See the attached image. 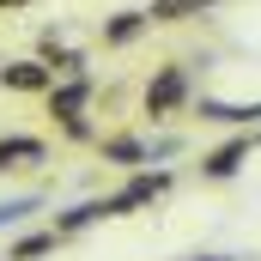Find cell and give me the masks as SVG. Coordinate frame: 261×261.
I'll list each match as a JSON object with an SVG mask.
<instances>
[{
    "label": "cell",
    "instance_id": "13",
    "mask_svg": "<svg viewBox=\"0 0 261 261\" xmlns=\"http://www.w3.org/2000/svg\"><path fill=\"white\" fill-rule=\"evenodd\" d=\"M24 213H37V200H31V195H18V200H6V206H0V225H18V219H24Z\"/></svg>",
    "mask_w": 261,
    "mask_h": 261
},
{
    "label": "cell",
    "instance_id": "3",
    "mask_svg": "<svg viewBox=\"0 0 261 261\" xmlns=\"http://www.w3.org/2000/svg\"><path fill=\"white\" fill-rule=\"evenodd\" d=\"M43 158H49V146L31 140V134H6V140H0V170H31V164H43Z\"/></svg>",
    "mask_w": 261,
    "mask_h": 261
},
{
    "label": "cell",
    "instance_id": "15",
    "mask_svg": "<svg viewBox=\"0 0 261 261\" xmlns=\"http://www.w3.org/2000/svg\"><path fill=\"white\" fill-rule=\"evenodd\" d=\"M195 261H231V255H195Z\"/></svg>",
    "mask_w": 261,
    "mask_h": 261
},
{
    "label": "cell",
    "instance_id": "7",
    "mask_svg": "<svg viewBox=\"0 0 261 261\" xmlns=\"http://www.w3.org/2000/svg\"><path fill=\"white\" fill-rule=\"evenodd\" d=\"M97 219H110V213H103V200H79V206H67L61 219H55V231H85V225H97Z\"/></svg>",
    "mask_w": 261,
    "mask_h": 261
},
{
    "label": "cell",
    "instance_id": "9",
    "mask_svg": "<svg viewBox=\"0 0 261 261\" xmlns=\"http://www.w3.org/2000/svg\"><path fill=\"white\" fill-rule=\"evenodd\" d=\"M146 18H152V12H116V18L103 24V37H110V43H134V37L146 31Z\"/></svg>",
    "mask_w": 261,
    "mask_h": 261
},
{
    "label": "cell",
    "instance_id": "4",
    "mask_svg": "<svg viewBox=\"0 0 261 261\" xmlns=\"http://www.w3.org/2000/svg\"><path fill=\"white\" fill-rule=\"evenodd\" d=\"M0 85H12V91H55V67L12 61V67H0Z\"/></svg>",
    "mask_w": 261,
    "mask_h": 261
},
{
    "label": "cell",
    "instance_id": "8",
    "mask_svg": "<svg viewBox=\"0 0 261 261\" xmlns=\"http://www.w3.org/2000/svg\"><path fill=\"white\" fill-rule=\"evenodd\" d=\"M213 0H152V24H170V18H195Z\"/></svg>",
    "mask_w": 261,
    "mask_h": 261
},
{
    "label": "cell",
    "instance_id": "10",
    "mask_svg": "<svg viewBox=\"0 0 261 261\" xmlns=\"http://www.w3.org/2000/svg\"><path fill=\"white\" fill-rule=\"evenodd\" d=\"M200 116L206 122H255L261 103H200Z\"/></svg>",
    "mask_w": 261,
    "mask_h": 261
},
{
    "label": "cell",
    "instance_id": "6",
    "mask_svg": "<svg viewBox=\"0 0 261 261\" xmlns=\"http://www.w3.org/2000/svg\"><path fill=\"white\" fill-rule=\"evenodd\" d=\"M243 158H249V140H231V146H219V152H213V158H206L200 170L225 182V176H237V164H243Z\"/></svg>",
    "mask_w": 261,
    "mask_h": 261
},
{
    "label": "cell",
    "instance_id": "2",
    "mask_svg": "<svg viewBox=\"0 0 261 261\" xmlns=\"http://www.w3.org/2000/svg\"><path fill=\"white\" fill-rule=\"evenodd\" d=\"M182 97H189V73H182V67H158L152 85H146V110L164 116V110H176Z\"/></svg>",
    "mask_w": 261,
    "mask_h": 261
},
{
    "label": "cell",
    "instance_id": "5",
    "mask_svg": "<svg viewBox=\"0 0 261 261\" xmlns=\"http://www.w3.org/2000/svg\"><path fill=\"white\" fill-rule=\"evenodd\" d=\"M91 103V79H67V85H55L49 91V110L61 116V122H79V110Z\"/></svg>",
    "mask_w": 261,
    "mask_h": 261
},
{
    "label": "cell",
    "instance_id": "12",
    "mask_svg": "<svg viewBox=\"0 0 261 261\" xmlns=\"http://www.w3.org/2000/svg\"><path fill=\"white\" fill-rule=\"evenodd\" d=\"M103 158H110V164H140L146 146H140V140H103Z\"/></svg>",
    "mask_w": 261,
    "mask_h": 261
},
{
    "label": "cell",
    "instance_id": "11",
    "mask_svg": "<svg viewBox=\"0 0 261 261\" xmlns=\"http://www.w3.org/2000/svg\"><path fill=\"white\" fill-rule=\"evenodd\" d=\"M55 237H61V231H43V237H24V243H12V255H6V261H37V255H49V249H55Z\"/></svg>",
    "mask_w": 261,
    "mask_h": 261
},
{
    "label": "cell",
    "instance_id": "1",
    "mask_svg": "<svg viewBox=\"0 0 261 261\" xmlns=\"http://www.w3.org/2000/svg\"><path fill=\"white\" fill-rule=\"evenodd\" d=\"M164 189H170V170H140V176H134V182L122 189V195H110V200H103V213H110V219H128L134 206L158 200Z\"/></svg>",
    "mask_w": 261,
    "mask_h": 261
},
{
    "label": "cell",
    "instance_id": "14",
    "mask_svg": "<svg viewBox=\"0 0 261 261\" xmlns=\"http://www.w3.org/2000/svg\"><path fill=\"white\" fill-rule=\"evenodd\" d=\"M0 6H6V12H18V6H31V0H0Z\"/></svg>",
    "mask_w": 261,
    "mask_h": 261
}]
</instances>
